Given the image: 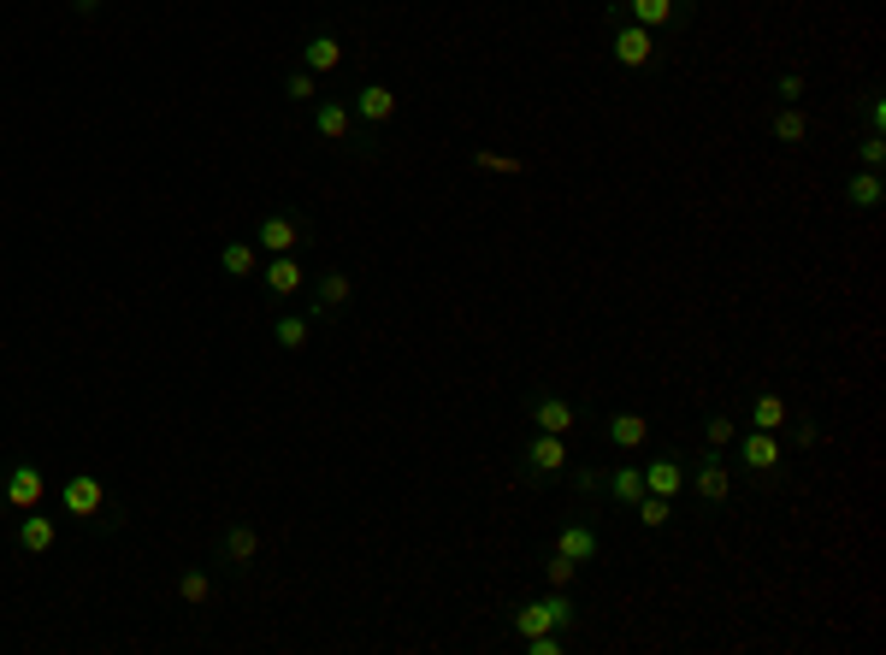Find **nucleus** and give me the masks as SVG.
I'll use <instances>...</instances> for the list:
<instances>
[{
  "instance_id": "obj_1",
  "label": "nucleus",
  "mask_w": 886,
  "mask_h": 655,
  "mask_svg": "<svg viewBox=\"0 0 886 655\" xmlns=\"http://www.w3.org/2000/svg\"><path fill=\"white\" fill-rule=\"evenodd\" d=\"M54 503H60L65 520H83V526H101V531H125V520H130L125 503H118L95 473H65L60 490H54Z\"/></svg>"
},
{
  "instance_id": "obj_2",
  "label": "nucleus",
  "mask_w": 886,
  "mask_h": 655,
  "mask_svg": "<svg viewBox=\"0 0 886 655\" xmlns=\"http://www.w3.org/2000/svg\"><path fill=\"white\" fill-rule=\"evenodd\" d=\"M603 24H644L656 42H668L697 24V0H609Z\"/></svg>"
},
{
  "instance_id": "obj_3",
  "label": "nucleus",
  "mask_w": 886,
  "mask_h": 655,
  "mask_svg": "<svg viewBox=\"0 0 886 655\" xmlns=\"http://www.w3.org/2000/svg\"><path fill=\"white\" fill-rule=\"evenodd\" d=\"M732 467L745 478H757L762 490H774L780 478H787V443H780V431L739 425V437H732Z\"/></svg>"
},
{
  "instance_id": "obj_4",
  "label": "nucleus",
  "mask_w": 886,
  "mask_h": 655,
  "mask_svg": "<svg viewBox=\"0 0 886 655\" xmlns=\"http://www.w3.org/2000/svg\"><path fill=\"white\" fill-rule=\"evenodd\" d=\"M579 420H586V408H579L568 390H556V384H532L520 395V425L526 431H556V437H573Z\"/></svg>"
},
{
  "instance_id": "obj_5",
  "label": "nucleus",
  "mask_w": 886,
  "mask_h": 655,
  "mask_svg": "<svg viewBox=\"0 0 886 655\" xmlns=\"http://www.w3.org/2000/svg\"><path fill=\"white\" fill-rule=\"evenodd\" d=\"M508 626L515 637H532V632H573L579 626V602L573 591H544V596H526L508 609Z\"/></svg>"
},
{
  "instance_id": "obj_6",
  "label": "nucleus",
  "mask_w": 886,
  "mask_h": 655,
  "mask_svg": "<svg viewBox=\"0 0 886 655\" xmlns=\"http://www.w3.org/2000/svg\"><path fill=\"white\" fill-rule=\"evenodd\" d=\"M515 467L526 485H561L568 478V437H556V431H526L520 450H515Z\"/></svg>"
},
{
  "instance_id": "obj_7",
  "label": "nucleus",
  "mask_w": 886,
  "mask_h": 655,
  "mask_svg": "<svg viewBox=\"0 0 886 655\" xmlns=\"http://www.w3.org/2000/svg\"><path fill=\"white\" fill-rule=\"evenodd\" d=\"M308 125H314V136H326V142H337V148H355V154H379V142L355 125V113H349V101L344 95H319L314 107H308Z\"/></svg>"
},
{
  "instance_id": "obj_8",
  "label": "nucleus",
  "mask_w": 886,
  "mask_h": 655,
  "mask_svg": "<svg viewBox=\"0 0 886 655\" xmlns=\"http://www.w3.org/2000/svg\"><path fill=\"white\" fill-rule=\"evenodd\" d=\"M686 485L704 508H727L732 503V467L721 450H697V461H686Z\"/></svg>"
},
{
  "instance_id": "obj_9",
  "label": "nucleus",
  "mask_w": 886,
  "mask_h": 655,
  "mask_svg": "<svg viewBox=\"0 0 886 655\" xmlns=\"http://www.w3.org/2000/svg\"><path fill=\"white\" fill-rule=\"evenodd\" d=\"M48 503V473L36 461H12L7 473H0V508L7 514H30Z\"/></svg>"
},
{
  "instance_id": "obj_10",
  "label": "nucleus",
  "mask_w": 886,
  "mask_h": 655,
  "mask_svg": "<svg viewBox=\"0 0 886 655\" xmlns=\"http://www.w3.org/2000/svg\"><path fill=\"white\" fill-rule=\"evenodd\" d=\"M249 236H254V249H261V254H296L314 236V225L302 213H261Z\"/></svg>"
},
{
  "instance_id": "obj_11",
  "label": "nucleus",
  "mask_w": 886,
  "mask_h": 655,
  "mask_svg": "<svg viewBox=\"0 0 886 655\" xmlns=\"http://www.w3.org/2000/svg\"><path fill=\"white\" fill-rule=\"evenodd\" d=\"M609 60H615V72H651L656 54H662V42L651 36L644 24H609Z\"/></svg>"
},
{
  "instance_id": "obj_12",
  "label": "nucleus",
  "mask_w": 886,
  "mask_h": 655,
  "mask_svg": "<svg viewBox=\"0 0 886 655\" xmlns=\"http://www.w3.org/2000/svg\"><path fill=\"white\" fill-rule=\"evenodd\" d=\"M349 113L367 136H384L397 125V89H390V83H361V89L349 95Z\"/></svg>"
},
{
  "instance_id": "obj_13",
  "label": "nucleus",
  "mask_w": 886,
  "mask_h": 655,
  "mask_svg": "<svg viewBox=\"0 0 886 655\" xmlns=\"http://www.w3.org/2000/svg\"><path fill=\"white\" fill-rule=\"evenodd\" d=\"M308 284H314V296H308V319H314V325H319V319H337V314L349 307V296H355V278H349L344 266H326V272L308 278Z\"/></svg>"
},
{
  "instance_id": "obj_14",
  "label": "nucleus",
  "mask_w": 886,
  "mask_h": 655,
  "mask_svg": "<svg viewBox=\"0 0 886 655\" xmlns=\"http://www.w3.org/2000/svg\"><path fill=\"white\" fill-rule=\"evenodd\" d=\"M261 561V531H254L249 520H231L225 531H219V543H213V567H254Z\"/></svg>"
},
{
  "instance_id": "obj_15",
  "label": "nucleus",
  "mask_w": 886,
  "mask_h": 655,
  "mask_svg": "<svg viewBox=\"0 0 886 655\" xmlns=\"http://www.w3.org/2000/svg\"><path fill=\"white\" fill-rule=\"evenodd\" d=\"M792 413H798V408H792L780 390H769V384L745 390V425H751V431H787Z\"/></svg>"
},
{
  "instance_id": "obj_16",
  "label": "nucleus",
  "mask_w": 886,
  "mask_h": 655,
  "mask_svg": "<svg viewBox=\"0 0 886 655\" xmlns=\"http://www.w3.org/2000/svg\"><path fill=\"white\" fill-rule=\"evenodd\" d=\"M261 289L272 302L302 296V289H308V266H302L296 254H266V261H261Z\"/></svg>"
},
{
  "instance_id": "obj_17",
  "label": "nucleus",
  "mask_w": 886,
  "mask_h": 655,
  "mask_svg": "<svg viewBox=\"0 0 886 655\" xmlns=\"http://www.w3.org/2000/svg\"><path fill=\"white\" fill-rule=\"evenodd\" d=\"M603 443L615 455H639L644 443H651V420H644L639 408H621V413H609L603 420Z\"/></svg>"
},
{
  "instance_id": "obj_18",
  "label": "nucleus",
  "mask_w": 886,
  "mask_h": 655,
  "mask_svg": "<svg viewBox=\"0 0 886 655\" xmlns=\"http://www.w3.org/2000/svg\"><path fill=\"white\" fill-rule=\"evenodd\" d=\"M556 549H561L568 561L591 567V561H603V549H609V543H603V531L591 526V520H568V526L556 531Z\"/></svg>"
},
{
  "instance_id": "obj_19",
  "label": "nucleus",
  "mask_w": 886,
  "mask_h": 655,
  "mask_svg": "<svg viewBox=\"0 0 886 655\" xmlns=\"http://www.w3.org/2000/svg\"><path fill=\"white\" fill-rule=\"evenodd\" d=\"M302 72H314L319 83H326V77H337V72H344V42H337L331 36V30H314V36L308 42H302Z\"/></svg>"
},
{
  "instance_id": "obj_20",
  "label": "nucleus",
  "mask_w": 886,
  "mask_h": 655,
  "mask_svg": "<svg viewBox=\"0 0 886 655\" xmlns=\"http://www.w3.org/2000/svg\"><path fill=\"white\" fill-rule=\"evenodd\" d=\"M639 496H644V467H639V461H615V467H603V503L633 508Z\"/></svg>"
},
{
  "instance_id": "obj_21",
  "label": "nucleus",
  "mask_w": 886,
  "mask_h": 655,
  "mask_svg": "<svg viewBox=\"0 0 886 655\" xmlns=\"http://www.w3.org/2000/svg\"><path fill=\"white\" fill-rule=\"evenodd\" d=\"M12 543H19L24 556H48V549L60 543V526L48 520L42 508H30V514H19V526H12Z\"/></svg>"
},
{
  "instance_id": "obj_22",
  "label": "nucleus",
  "mask_w": 886,
  "mask_h": 655,
  "mask_svg": "<svg viewBox=\"0 0 886 655\" xmlns=\"http://www.w3.org/2000/svg\"><path fill=\"white\" fill-rule=\"evenodd\" d=\"M845 207H851V213H880V201H886V178H880V171H851V178H845V196H840Z\"/></svg>"
},
{
  "instance_id": "obj_23",
  "label": "nucleus",
  "mask_w": 886,
  "mask_h": 655,
  "mask_svg": "<svg viewBox=\"0 0 886 655\" xmlns=\"http://www.w3.org/2000/svg\"><path fill=\"white\" fill-rule=\"evenodd\" d=\"M644 490H651V496H679V490H686V461H679V455L644 461Z\"/></svg>"
},
{
  "instance_id": "obj_24",
  "label": "nucleus",
  "mask_w": 886,
  "mask_h": 655,
  "mask_svg": "<svg viewBox=\"0 0 886 655\" xmlns=\"http://www.w3.org/2000/svg\"><path fill=\"white\" fill-rule=\"evenodd\" d=\"M308 342H314V319H308V307H302V314H278V319H272V349L302 355Z\"/></svg>"
},
{
  "instance_id": "obj_25",
  "label": "nucleus",
  "mask_w": 886,
  "mask_h": 655,
  "mask_svg": "<svg viewBox=\"0 0 886 655\" xmlns=\"http://www.w3.org/2000/svg\"><path fill=\"white\" fill-rule=\"evenodd\" d=\"M261 261L266 254L254 249V236H236V243L219 249V272H225V278H261Z\"/></svg>"
},
{
  "instance_id": "obj_26",
  "label": "nucleus",
  "mask_w": 886,
  "mask_h": 655,
  "mask_svg": "<svg viewBox=\"0 0 886 655\" xmlns=\"http://www.w3.org/2000/svg\"><path fill=\"white\" fill-rule=\"evenodd\" d=\"M810 113L804 107H769V136L780 148H798V142H810Z\"/></svg>"
},
{
  "instance_id": "obj_27",
  "label": "nucleus",
  "mask_w": 886,
  "mask_h": 655,
  "mask_svg": "<svg viewBox=\"0 0 886 655\" xmlns=\"http://www.w3.org/2000/svg\"><path fill=\"white\" fill-rule=\"evenodd\" d=\"M172 591H178V602H183V609H208V602L219 596V584H213V573H208V567H183Z\"/></svg>"
},
{
  "instance_id": "obj_28",
  "label": "nucleus",
  "mask_w": 886,
  "mask_h": 655,
  "mask_svg": "<svg viewBox=\"0 0 886 655\" xmlns=\"http://www.w3.org/2000/svg\"><path fill=\"white\" fill-rule=\"evenodd\" d=\"M633 514H639L644 531H662V526H674V496H651V490H644L633 503Z\"/></svg>"
},
{
  "instance_id": "obj_29",
  "label": "nucleus",
  "mask_w": 886,
  "mask_h": 655,
  "mask_svg": "<svg viewBox=\"0 0 886 655\" xmlns=\"http://www.w3.org/2000/svg\"><path fill=\"white\" fill-rule=\"evenodd\" d=\"M284 101H289V107H314V101H319V77L302 72V65H289V72H284Z\"/></svg>"
},
{
  "instance_id": "obj_30",
  "label": "nucleus",
  "mask_w": 886,
  "mask_h": 655,
  "mask_svg": "<svg viewBox=\"0 0 886 655\" xmlns=\"http://www.w3.org/2000/svg\"><path fill=\"white\" fill-rule=\"evenodd\" d=\"M732 437H739V420H732V413H709L704 420V450H732Z\"/></svg>"
},
{
  "instance_id": "obj_31",
  "label": "nucleus",
  "mask_w": 886,
  "mask_h": 655,
  "mask_svg": "<svg viewBox=\"0 0 886 655\" xmlns=\"http://www.w3.org/2000/svg\"><path fill=\"white\" fill-rule=\"evenodd\" d=\"M473 171H503V178H520L526 160H515V154H497V148H473Z\"/></svg>"
},
{
  "instance_id": "obj_32",
  "label": "nucleus",
  "mask_w": 886,
  "mask_h": 655,
  "mask_svg": "<svg viewBox=\"0 0 886 655\" xmlns=\"http://www.w3.org/2000/svg\"><path fill=\"white\" fill-rule=\"evenodd\" d=\"M573 579H579V561H568L561 549H550V561H544V584H550V591H573Z\"/></svg>"
},
{
  "instance_id": "obj_33",
  "label": "nucleus",
  "mask_w": 886,
  "mask_h": 655,
  "mask_svg": "<svg viewBox=\"0 0 886 655\" xmlns=\"http://www.w3.org/2000/svg\"><path fill=\"white\" fill-rule=\"evenodd\" d=\"M774 107H804V72L787 65V72L774 77Z\"/></svg>"
},
{
  "instance_id": "obj_34",
  "label": "nucleus",
  "mask_w": 886,
  "mask_h": 655,
  "mask_svg": "<svg viewBox=\"0 0 886 655\" xmlns=\"http://www.w3.org/2000/svg\"><path fill=\"white\" fill-rule=\"evenodd\" d=\"M787 431H792V450H804V455H810V450H822V425H815L810 413H792V425H787Z\"/></svg>"
},
{
  "instance_id": "obj_35",
  "label": "nucleus",
  "mask_w": 886,
  "mask_h": 655,
  "mask_svg": "<svg viewBox=\"0 0 886 655\" xmlns=\"http://www.w3.org/2000/svg\"><path fill=\"white\" fill-rule=\"evenodd\" d=\"M568 485L586 496V503H598L603 496V467H568Z\"/></svg>"
},
{
  "instance_id": "obj_36",
  "label": "nucleus",
  "mask_w": 886,
  "mask_h": 655,
  "mask_svg": "<svg viewBox=\"0 0 886 655\" xmlns=\"http://www.w3.org/2000/svg\"><path fill=\"white\" fill-rule=\"evenodd\" d=\"M863 130H868V136H886V95H880V89L863 95Z\"/></svg>"
},
{
  "instance_id": "obj_37",
  "label": "nucleus",
  "mask_w": 886,
  "mask_h": 655,
  "mask_svg": "<svg viewBox=\"0 0 886 655\" xmlns=\"http://www.w3.org/2000/svg\"><path fill=\"white\" fill-rule=\"evenodd\" d=\"M520 649L526 655H561L568 649V632H532V637H520Z\"/></svg>"
},
{
  "instance_id": "obj_38",
  "label": "nucleus",
  "mask_w": 886,
  "mask_h": 655,
  "mask_svg": "<svg viewBox=\"0 0 886 655\" xmlns=\"http://www.w3.org/2000/svg\"><path fill=\"white\" fill-rule=\"evenodd\" d=\"M857 160H863L868 171H880V166H886V136H868V130H863V142H857Z\"/></svg>"
},
{
  "instance_id": "obj_39",
  "label": "nucleus",
  "mask_w": 886,
  "mask_h": 655,
  "mask_svg": "<svg viewBox=\"0 0 886 655\" xmlns=\"http://www.w3.org/2000/svg\"><path fill=\"white\" fill-rule=\"evenodd\" d=\"M101 7H107V0H72V12H77V19H95Z\"/></svg>"
}]
</instances>
